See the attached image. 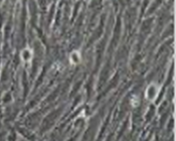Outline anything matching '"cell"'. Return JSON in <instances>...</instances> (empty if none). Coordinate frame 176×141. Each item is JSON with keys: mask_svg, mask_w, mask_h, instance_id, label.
<instances>
[{"mask_svg": "<svg viewBox=\"0 0 176 141\" xmlns=\"http://www.w3.org/2000/svg\"><path fill=\"white\" fill-rule=\"evenodd\" d=\"M158 90H159L158 87L156 86L155 84H151L146 90V98L148 99V100L153 101L156 98V96H157Z\"/></svg>", "mask_w": 176, "mask_h": 141, "instance_id": "6da1fadb", "label": "cell"}, {"mask_svg": "<svg viewBox=\"0 0 176 141\" xmlns=\"http://www.w3.org/2000/svg\"><path fill=\"white\" fill-rule=\"evenodd\" d=\"M81 54L78 52V51H75L72 52L71 54V56H70V60H71V63L72 64H79L80 62H81Z\"/></svg>", "mask_w": 176, "mask_h": 141, "instance_id": "3957f363", "label": "cell"}, {"mask_svg": "<svg viewBox=\"0 0 176 141\" xmlns=\"http://www.w3.org/2000/svg\"><path fill=\"white\" fill-rule=\"evenodd\" d=\"M21 58H22V60H24V62H29V60L32 59V52H31V49L28 48H24L23 51L21 52Z\"/></svg>", "mask_w": 176, "mask_h": 141, "instance_id": "7a4b0ae2", "label": "cell"}]
</instances>
